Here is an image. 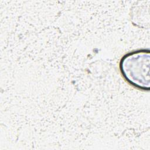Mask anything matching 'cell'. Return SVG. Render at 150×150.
<instances>
[{
	"label": "cell",
	"instance_id": "1",
	"mask_svg": "<svg viewBox=\"0 0 150 150\" xmlns=\"http://www.w3.org/2000/svg\"><path fill=\"white\" fill-rule=\"evenodd\" d=\"M120 70L131 85L143 90L149 86V54L138 50L125 55L120 62Z\"/></svg>",
	"mask_w": 150,
	"mask_h": 150
}]
</instances>
